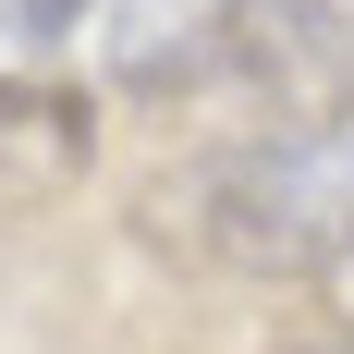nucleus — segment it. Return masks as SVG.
<instances>
[{
	"label": "nucleus",
	"instance_id": "3",
	"mask_svg": "<svg viewBox=\"0 0 354 354\" xmlns=\"http://www.w3.org/2000/svg\"><path fill=\"white\" fill-rule=\"evenodd\" d=\"M257 0H110V86H135V98L171 110L196 73L245 37Z\"/></svg>",
	"mask_w": 354,
	"mask_h": 354
},
{
	"label": "nucleus",
	"instance_id": "1",
	"mask_svg": "<svg viewBox=\"0 0 354 354\" xmlns=\"http://www.w3.org/2000/svg\"><path fill=\"white\" fill-rule=\"evenodd\" d=\"M147 232L183 245L196 269H232V281H330V269H354V122L232 135L208 159H183L147 196Z\"/></svg>",
	"mask_w": 354,
	"mask_h": 354
},
{
	"label": "nucleus",
	"instance_id": "2",
	"mask_svg": "<svg viewBox=\"0 0 354 354\" xmlns=\"http://www.w3.org/2000/svg\"><path fill=\"white\" fill-rule=\"evenodd\" d=\"M86 159H98V110L49 73H0V232L62 208L86 183Z\"/></svg>",
	"mask_w": 354,
	"mask_h": 354
},
{
	"label": "nucleus",
	"instance_id": "4",
	"mask_svg": "<svg viewBox=\"0 0 354 354\" xmlns=\"http://www.w3.org/2000/svg\"><path fill=\"white\" fill-rule=\"evenodd\" d=\"M98 0H0V49H62Z\"/></svg>",
	"mask_w": 354,
	"mask_h": 354
}]
</instances>
